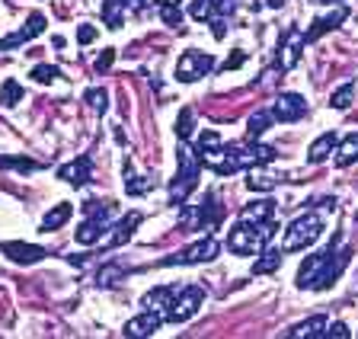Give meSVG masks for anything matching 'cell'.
<instances>
[{
  "instance_id": "cell-41",
  "label": "cell",
  "mask_w": 358,
  "mask_h": 339,
  "mask_svg": "<svg viewBox=\"0 0 358 339\" xmlns=\"http://www.w3.org/2000/svg\"><path fill=\"white\" fill-rule=\"evenodd\" d=\"M93 38H96V29H93V26H80V29H77V42H80V45H90Z\"/></svg>"
},
{
  "instance_id": "cell-36",
  "label": "cell",
  "mask_w": 358,
  "mask_h": 339,
  "mask_svg": "<svg viewBox=\"0 0 358 339\" xmlns=\"http://www.w3.org/2000/svg\"><path fill=\"white\" fill-rule=\"evenodd\" d=\"M29 77H32L36 83H55V80L61 77V71H58V68H52V64H36Z\"/></svg>"
},
{
  "instance_id": "cell-23",
  "label": "cell",
  "mask_w": 358,
  "mask_h": 339,
  "mask_svg": "<svg viewBox=\"0 0 358 339\" xmlns=\"http://www.w3.org/2000/svg\"><path fill=\"white\" fill-rule=\"evenodd\" d=\"M327 253H329V247L323 250V253H310V257L301 263V269H298V288H310L313 285V279H317V272H320Z\"/></svg>"
},
{
  "instance_id": "cell-17",
  "label": "cell",
  "mask_w": 358,
  "mask_h": 339,
  "mask_svg": "<svg viewBox=\"0 0 358 339\" xmlns=\"http://www.w3.org/2000/svg\"><path fill=\"white\" fill-rule=\"evenodd\" d=\"M164 326V317L157 314V310H144V314H138V317H131L125 324V336H131V339H141V336H154L157 330Z\"/></svg>"
},
{
  "instance_id": "cell-30",
  "label": "cell",
  "mask_w": 358,
  "mask_h": 339,
  "mask_svg": "<svg viewBox=\"0 0 358 339\" xmlns=\"http://www.w3.org/2000/svg\"><path fill=\"white\" fill-rule=\"evenodd\" d=\"M125 3L122 0H103V23L109 26V29H122V23H125Z\"/></svg>"
},
{
  "instance_id": "cell-38",
  "label": "cell",
  "mask_w": 358,
  "mask_h": 339,
  "mask_svg": "<svg viewBox=\"0 0 358 339\" xmlns=\"http://www.w3.org/2000/svg\"><path fill=\"white\" fill-rule=\"evenodd\" d=\"M119 275H122V269L119 266H106V269H99V275H96V282L99 285H115V282H119Z\"/></svg>"
},
{
  "instance_id": "cell-1",
  "label": "cell",
  "mask_w": 358,
  "mask_h": 339,
  "mask_svg": "<svg viewBox=\"0 0 358 339\" xmlns=\"http://www.w3.org/2000/svg\"><path fill=\"white\" fill-rule=\"evenodd\" d=\"M278 224L275 218L272 221H237V224L231 227V234H227V250L231 253H237V257H256L259 250L268 247V240L275 237Z\"/></svg>"
},
{
  "instance_id": "cell-40",
  "label": "cell",
  "mask_w": 358,
  "mask_h": 339,
  "mask_svg": "<svg viewBox=\"0 0 358 339\" xmlns=\"http://www.w3.org/2000/svg\"><path fill=\"white\" fill-rule=\"evenodd\" d=\"M112 61H115V52H112V48H106V52L96 58V64H93V68H96V74H106V71L112 68Z\"/></svg>"
},
{
  "instance_id": "cell-7",
  "label": "cell",
  "mask_w": 358,
  "mask_h": 339,
  "mask_svg": "<svg viewBox=\"0 0 358 339\" xmlns=\"http://www.w3.org/2000/svg\"><path fill=\"white\" fill-rule=\"evenodd\" d=\"M336 243H339V234H336V237H333V243H329V253H327V259H323L320 272H317V279H313L310 291H327V288L333 285V282L339 279V275H343L345 266H349L352 250H339Z\"/></svg>"
},
{
  "instance_id": "cell-13",
  "label": "cell",
  "mask_w": 358,
  "mask_h": 339,
  "mask_svg": "<svg viewBox=\"0 0 358 339\" xmlns=\"http://www.w3.org/2000/svg\"><path fill=\"white\" fill-rule=\"evenodd\" d=\"M237 7V0H192L189 3V16L199 23H211V20H227Z\"/></svg>"
},
{
  "instance_id": "cell-29",
  "label": "cell",
  "mask_w": 358,
  "mask_h": 339,
  "mask_svg": "<svg viewBox=\"0 0 358 339\" xmlns=\"http://www.w3.org/2000/svg\"><path fill=\"white\" fill-rule=\"evenodd\" d=\"M272 113L268 109H259V113L250 115V122H246V141H256V138H262L268 129H272Z\"/></svg>"
},
{
  "instance_id": "cell-4",
  "label": "cell",
  "mask_w": 358,
  "mask_h": 339,
  "mask_svg": "<svg viewBox=\"0 0 358 339\" xmlns=\"http://www.w3.org/2000/svg\"><path fill=\"white\" fill-rule=\"evenodd\" d=\"M201 304H205V288L201 285H176L170 294V304L164 310V324H186L199 314Z\"/></svg>"
},
{
  "instance_id": "cell-10",
  "label": "cell",
  "mask_w": 358,
  "mask_h": 339,
  "mask_svg": "<svg viewBox=\"0 0 358 339\" xmlns=\"http://www.w3.org/2000/svg\"><path fill=\"white\" fill-rule=\"evenodd\" d=\"M307 48V36L301 26H288L282 36V42H278V68L282 71H294L298 68L301 55H304Z\"/></svg>"
},
{
  "instance_id": "cell-3",
  "label": "cell",
  "mask_w": 358,
  "mask_h": 339,
  "mask_svg": "<svg viewBox=\"0 0 358 339\" xmlns=\"http://www.w3.org/2000/svg\"><path fill=\"white\" fill-rule=\"evenodd\" d=\"M320 234H323V218L317 211H304V215H298V218L285 227L282 253H294V250L313 247V243L320 240Z\"/></svg>"
},
{
  "instance_id": "cell-14",
  "label": "cell",
  "mask_w": 358,
  "mask_h": 339,
  "mask_svg": "<svg viewBox=\"0 0 358 339\" xmlns=\"http://www.w3.org/2000/svg\"><path fill=\"white\" fill-rule=\"evenodd\" d=\"M45 32V16L42 13H32L26 23L20 26L16 32H10V36L0 38V52H7V48H20L26 45V42H32V38H38Z\"/></svg>"
},
{
  "instance_id": "cell-20",
  "label": "cell",
  "mask_w": 358,
  "mask_h": 339,
  "mask_svg": "<svg viewBox=\"0 0 358 339\" xmlns=\"http://www.w3.org/2000/svg\"><path fill=\"white\" fill-rule=\"evenodd\" d=\"M358 160V131H349L345 138H339L333 147V164L336 166H352Z\"/></svg>"
},
{
  "instance_id": "cell-42",
  "label": "cell",
  "mask_w": 358,
  "mask_h": 339,
  "mask_svg": "<svg viewBox=\"0 0 358 339\" xmlns=\"http://www.w3.org/2000/svg\"><path fill=\"white\" fill-rule=\"evenodd\" d=\"M240 64H243V52H237L234 58L224 61V71H234V68H240Z\"/></svg>"
},
{
  "instance_id": "cell-44",
  "label": "cell",
  "mask_w": 358,
  "mask_h": 339,
  "mask_svg": "<svg viewBox=\"0 0 358 339\" xmlns=\"http://www.w3.org/2000/svg\"><path fill=\"white\" fill-rule=\"evenodd\" d=\"M157 7H179V0H154Z\"/></svg>"
},
{
  "instance_id": "cell-34",
  "label": "cell",
  "mask_w": 358,
  "mask_h": 339,
  "mask_svg": "<svg viewBox=\"0 0 358 339\" xmlns=\"http://www.w3.org/2000/svg\"><path fill=\"white\" fill-rule=\"evenodd\" d=\"M87 106L93 109L96 115H103L106 109H109V93L99 90V87H93V90H87Z\"/></svg>"
},
{
  "instance_id": "cell-45",
  "label": "cell",
  "mask_w": 358,
  "mask_h": 339,
  "mask_svg": "<svg viewBox=\"0 0 358 339\" xmlns=\"http://www.w3.org/2000/svg\"><path fill=\"white\" fill-rule=\"evenodd\" d=\"M310 3H329L333 7V3H343V0H310Z\"/></svg>"
},
{
  "instance_id": "cell-19",
  "label": "cell",
  "mask_w": 358,
  "mask_h": 339,
  "mask_svg": "<svg viewBox=\"0 0 358 339\" xmlns=\"http://www.w3.org/2000/svg\"><path fill=\"white\" fill-rule=\"evenodd\" d=\"M327 317L317 314V317H307V320H301V324H294L291 330H285V336L288 339H323V330H327Z\"/></svg>"
},
{
  "instance_id": "cell-21",
  "label": "cell",
  "mask_w": 358,
  "mask_h": 339,
  "mask_svg": "<svg viewBox=\"0 0 358 339\" xmlns=\"http://www.w3.org/2000/svg\"><path fill=\"white\" fill-rule=\"evenodd\" d=\"M282 259H285L282 250H268V247L259 250L253 263V275H272V272H278L282 269Z\"/></svg>"
},
{
  "instance_id": "cell-28",
  "label": "cell",
  "mask_w": 358,
  "mask_h": 339,
  "mask_svg": "<svg viewBox=\"0 0 358 339\" xmlns=\"http://www.w3.org/2000/svg\"><path fill=\"white\" fill-rule=\"evenodd\" d=\"M154 186H157L154 176H141V173H134L131 164L125 160V189L131 192V196H144V192H150Z\"/></svg>"
},
{
  "instance_id": "cell-8",
  "label": "cell",
  "mask_w": 358,
  "mask_h": 339,
  "mask_svg": "<svg viewBox=\"0 0 358 339\" xmlns=\"http://www.w3.org/2000/svg\"><path fill=\"white\" fill-rule=\"evenodd\" d=\"M221 221H224V208L215 192H208V202L205 205H195V208L182 211V231H211Z\"/></svg>"
},
{
  "instance_id": "cell-9",
  "label": "cell",
  "mask_w": 358,
  "mask_h": 339,
  "mask_svg": "<svg viewBox=\"0 0 358 339\" xmlns=\"http://www.w3.org/2000/svg\"><path fill=\"white\" fill-rule=\"evenodd\" d=\"M215 71V58L208 52H199V48H189V52L179 55L176 61V80L179 83H195L201 77H208Z\"/></svg>"
},
{
  "instance_id": "cell-25",
  "label": "cell",
  "mask_w": 358,
  "mask_h": 339,
  "mask_svg": "<svg viewBox=\"0 0 358 339\" xmlns=\"http://www.w3.org/2000/svg\"><path fill=\"white\" fill-rule=\"evenodd\" d=\"M336 141H339V138H336L333 131H323V135L317 138V141H313L310 147H307V164H323V160H327L329 154H333Z\"/></svg>"
},
{
  "instance_id": "cell-43",
  "label": "cell",
  "mask_w": 358,
  "mask_h": 339,
  "mask_svg": "<svg viewBox=\"0 0 358 339\" xmlns=\"http://www.w3.org/2000/svg\"><path fill=\"white\" fill-rule=\"evenodd\" d=\"M125 3V10H131V13H138V10L148 7V0H122Z\"/></svg>"
},
{
  "instance_id": "cell-27",
  "label": "cell",
  "mask_w": 358,
  "mask_h": 339,
  "mask_svg": "<svg viewBox=\"0 0 358 339\" xmlns=\"http://www.w3.org/2000/svg\"><path fill=\"white\" fill-rule=\"evenodd\" d=\"M173 288H176V285H160V288H154V291H148V294H144V298H141L144 310H157V314L164 317L166 304H170V294H173Z\"/></svg>"
},
{
  "instance_id": "cell-37",
  "label": "cell",
  "mask_w": 358,
  "mask_h": 339,
  "mask_svg": "<svg viewBox=\"0 0 358 339\" xmlns=\"http://www.w3.org/2000/svg\"><path fill=\"white\" fill-rule=\"evenodd\" d=\"M349 336H352V330L345 324H339V320L327 324V330H323V339H349Z\"/></svg>"
},
{
  "instance_id": "cell-6",
  "label": "cell",
  "mask_w": 358,
  "mask_h": 339,
  "mask_svg": "<svg viewBox=\"0 0 358 339\" xmlns=\"http://www.w3.org/2000/svg\"><path fill=\"white\" fill-rule=\"evenodd\" d=\"M217 250H221V243H217L215 237H201V240L182 247L179 253L164 257V259H160V266H199V263H211V259L217 257Z\"/></svg>"
},
{
  "instance_id": "cell-12",
  "label": "cell",
  "mask_w": 358,
  "mask_h": 339,
  "mask_svg": "<svg viewBox=\"0 0 358 339\" xmlns=\"http://www.w3.org/2000/svg\"><path fill=\"white\" fill-rule=\"evenodd\" d=\"M0 253L16 266H36L48 257L45 247H38V243H22V240H3L0 243Z\"/></svg>"
},
{
  "instance_id": "cell-11",
  "label": "cell",
  "mask_w": 358,
  "mask_h": 339,
  "mask_svg": "<svg viewBox=\"0 0 358 339\" xmlns=\"http://www.w3.org/2000/svg\"><path fill=\"white\" fill-rule=\"evenodd\" d=\"M268 113H272L275 122H301V119H307L310 106H307V99L301 93H278Z\"/></svg>"
},
{
  "instance_id": "cell-16",
  "label": "cell",
  "mask_w": 358,
  "mask_h": 339,
  "mask_svg": "<svg viewBox=\"0 0 358 339\" xmlns=\"http://www.w3.org/2000/svg\"><path fill=\"white\" fill-rule=\"evenodd\" d=\"M141 221H144L141 211H128L122 221H115V224H112V234H109V250L125 247V243L134 237V231H138V224H141Z\"/></svg>"
},
{
  "instance_id": "cell-33",
  "label": "cell",
  "mask_w": 358,
  "mask_h": 339,
  "mask_svg": "<svg viewBox=\"0 0 358 339\" xmlns=\"http://www.w3.org/2000/svg\"><path fill=\"white\" fill-rule=\"evenodd\" d=\"M0 170H16V173H32V170H38L36 160L29 157H0Z\"/></svg>"
},
{
  "instance_id": "cell-18",
  "label": "cell",
  "mask_w": 358,
  "mask_h": 339,
  "mask_svg": "<svg viewBox=\"0 0 358 339\" xmlns=\"http://www.w3.org/2000/svg\"><path fill=\"white\" fill-rule=\"evenodd\" d=\"M58 176L64 182H71V186H87L90 176H93V164H90V157H77V160L61 166Z\"/></svg>"
},
{
  "instance_id": "cell-2",
  "label": "cell",
  "mask_w": 358,
  "mask_h": 339,
  "mask_svg": "<svg viewBox=\"0 0 358 339\" xmlns=\"http://www.w3.org/2000/svg\"><path fill=\"white\" fill-rule=\"evenodd\" d=\"M176 164H179V170H176V180L170 182V202L182 205L195 192V186H199V173H201V160H199V154H195V147L189 141H179Z\"/></svg>"
},
{
  "instance_id": "cell-26",
  "label": "cell",
  "mask_w": 358,
  "mask_h": 339,
  "mask_svg": "<svg viewBox=\"0 0 358 339\" xmlns=\"http://www.w3.org/2000/svg\"><path fill=\"white\" fill-rule=\"evenodd\" d=\"M71 215H74V205H71V202L55 205V208L42 218V227H38V231H45V234H52V231H58L61 224H67V221H71Z\"/></svg>"
},
{
  "instance_id": "cell-35",
  "label": "cell",
  "mask_w": 358,
  "mask_h": 339,
  "mask_svg": "<svg viewBox=\"0 0 358 339\" xmlns=\"http://www.w3.org/2000/svg\"><path fill=\"white\" fill-rule=\"evenodd\" d=\"M22 99V87L16 80H3V87H0V103L3 106H16Z\"/></svg>"
},
{
  "instance_id": "cell-39",
  "label": "cell",
  "mask_w": 358,
  "mask_h": 339,
  "mask_svg": "<svg viewBox=\"0 0 358 339\" xmlns=\"http://www.w3.org/2000/svg\"><path fill=\"white\" fill-rule=\"evenodd\" d=\"M160 16H164L166 26H179V23H182V10H179V7H160Z\"/></svg>"
},
{
  "instance_id": "cell-32",
  "label": "cell",
  "mask_w": 358,
  "mask_h": 339,
  "mask_svg": "<svg viewBox=\"0 0 358 339\" xmlns=\"http://www.w3.org/2000/svg\"><path fill=\"white\" fill-rule=\"evenodd\" d=\"M192 135H195V113L186 106V109L179 113V119H176V138L179 141H189Z\"/></svg>"
},
{
  "instance_id": "cell-15",
  "label": "cell",
  "mask_w": 358,
  "mask_h": 339,
  "mask_svg": "<svg viewBox=\"0 0 358 339\" xmlns=\"http://www.w3.org/2000/svg\"><path fill=\"white\" fill-rule=\"evenodd\" d=\"M345 16H349V10H345L343 3H336V7L329 10V13L317 16V20H313V23H310V29L304 32V36H307V42H317V38H320V36H327V32L339 29V26L345 23Z\"/></svg>"
},
{
  "instance_id": "cell-31",
  "label": "cell",
  "mask_w": 358,
  "mask_h": 339,
  "mask_svg": "<svg viewBox=\"0 0 358 339\" xmlns=\"http://www.w3.org/2000/svg\"><path fill=\"white\" fill-rule=\"evenodd\" d=\"M352 103H355V83L345 80L339 90H333V96H329V106H333V109H339V113H345Z\"/></svg>"
},
{
  "instance_id": "cell-5",
  "label": "cell",
  "mask_w": 358,
  "mask_h": 339,
  "mask_svg": "<svg viewBox=\"0 0 358 339\" xmlns=\"http://www.w3.org/2000/svg\"><path fill=\"white\" fill-rule=\"evenodd\" d=\"M112 208H115L112 202H106V205H103V202H96V199L83 202V211H87L90 218L77 224V243H80V247H93L96 240H103V234L112 227V224H109Z\"/></svg>"
},
{
  "instance_id": "cell-24",
  "label": "cell",
  "mask_w": 358,
  "mask_h": 339,
  "mask_svg": "<svg viewBox=\"0 0 358 339\" xmlns=\"http://www.w3.org/2000/svg\"><path fill=\"white\" fill-rule=\"evenodd\" d=\"M282 182V176L268 173V170H262V164H256L253 170H250V176H246V186L253 189V192H272V189Z\"/></svg>"
},
{
  "instance_id": "cell-22",
  "label": "cell",
  "mask_w": 358,
  "mask_h": 339,
  "mask_svg": "<svg viewBox=\"0 0 358 339\" xmlns=\"http://www.w3.org/2000/svg\"><path fill=\"white\" fill-rule=\"evenodd\" d=\"M275 218V202L272 199H259V202H250L243 205V211H240V221H272Z\"/></svg>"
}]
</instances>
